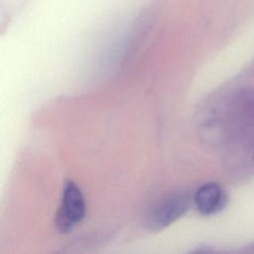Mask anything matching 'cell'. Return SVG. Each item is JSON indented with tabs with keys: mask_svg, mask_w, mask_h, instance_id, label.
<instances>
[{
	"mask_svg": "<svg viewBox=\"0 0 254 254\" xmlns=\"http://www.w3.org/2000/svg\"><path fill=\"white\" fill-rule=\"evenodd\" d=\"M86 206L83 194L73 182H66L63 190L56 224L61 232L71 231L85 216Z\"/></svg>",
	"mask_w": 254,
	"mask_h": 254,
	"instance_id": "1",
	"label": "cell"
},
{
	"mask_svg": "<svg viewBox=\"0 0 254 254\" xmlns=\"http://www.w3.org/2000/svg\"><path fill=\"white\" fill-rule=\"evenodd\" d=\"M191 201L192 198L185 192L175 193L164 198L153 206L147 214V226L154 230L167 227L188 211Z\"/></svg>",
	"mask_w": 254,
	"mask_h": 254,
	"instance_id": "2",
	"label": "cell"
},
{
	"mask_svg": "<svg viewBox=\"0 0 254 254\" xmlns=\"http://www.w3.org/2000/svg\"><path fill=\"white\" fill-rule=\"evenodd\" d=\"M225 196L222 189L215 183H206L200 186L192 196L196 209L205 215L213 214L224 205Z\"/></svg>",
	"mask_w": 254,
	"mask_h": 254,
	"instance_id": "3",
	"label": "cell"
}]
</instances>
